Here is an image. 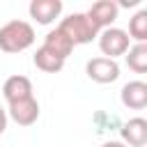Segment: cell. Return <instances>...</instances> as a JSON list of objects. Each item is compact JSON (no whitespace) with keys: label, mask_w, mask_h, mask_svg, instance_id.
Returning a JSON list of instances; mask_svg holds the SVG:
<instances>
[{"label":"cell","mask_w":147,"mask_h":147,"mask_svg":"<svg viewBox=\"0 0 147 147\" xmlns=\"http://www.w3.org/2000/svg\"><path fill=\"white\" fill-rule=\"evenodd\" d=\"M7 117H11L18 126H30V124H34L39 119V101L34 96L14 101L7 108Z\"/></svg>","instance_id":"cell-5"},{"label":"cell","mask_w":147,"mask_h":147,"mask_svg":"<svg viewBox=\"0 0 147 147\" xmlns=\"http://www.w3.org/2000/svg\"><path fill=\"white\" fill-rule=\"evenodd\" d=\"M32 62H34V67H37V69H41V71H46V74H57V71L64 67V60H62V57H57L55 53H51V51H48V48H44V46H39V48L34 51Z\"/></svg>","instance_id":"cell-12"},{"label":"cell","mask_w":147,"mask_h":147,"mask_svg":"<svg viewBox=\"0 0 147 147\" xmlns=\"http://www.w3.org/2000/svg\"><path fill=\"white\" fill-rule=\"evenodd\" d=\"M85 14L92 18V23H94L99 30H106V28H113V23H115V18H117V14H119V5H117L115 0H99V2H94Z\"/></svg>","instance_id":"cell-6"},{"label":"cell","mask_w":147,"mask_h":147,"mask_svg":"<svg viewBox=\"0 0 147 147\" xmlns=\"http://www.w3.org/2000/svg\"><path fill=\"white\" fill-rule=\"evenodd\" d=\"M101 147H126L124 142H117V140H108V142H103Z\"/></svg>","instance_id":"cell-16"},{"label":"cell","mask_w":147,"mask_h":147,"mask_svg":"<svg viewBox=\"0 0 147 147\" xmlns=\"http://www.w3.org/2000/svg\"><path fill=\"white\" fill-rule=\"evenodd\" d=\"M7 110L5 108H0V133H5V129H7Z\"/></svg>","instance_id":"cell-15"},{"label":"cell","mask_w":147,"mask_h":147,"mask_svg":"<svg viewBox=\"0 0 147 147\" xmlns=\"http://www.w3.org/2000/svg\"><path fill=\"white\" fill-rule=\"evenodd\" d=\"M129 39H136V44L147 41V9H140L129 21Z\"/></svg>","instance_id":"cell-13"},{"label":"cell","mask_w":147,"mask_h":147,"mask_svg":"<svg viewBox=\"0 0 147 147\" xmlns=\"http://www.w3.org/2000/svg\"><path fill=\"white\" fill-rule=\"evenodd\" d=\"M99 48H101L103 57L115 60L117 55H124L131 48V39L126 34V30H122V28H106L99 32Z\"/></svg>","instance_id":"cell-3"},{"label":"cell","mask_w":147,"mask_h":147,"mask_svg":"<svg viewBox=\"0 0 147 147\" xmlns=\"http://www.w3.org/2000/svg\"><path fill=\"white\" fill-rule=\"evenodd\" d=\"M119 99L126 108L131 110H142L147 106V83L142 80H129L122 92H119Z\"/></svg>","instance_id":"cell-9"},{"label":"cell","mask_w":147,"mask_h":147,"mask_svg":"<svg viewBox=\"0 0 147 147\" xmlns=\"http://www.w3.org/2000/svg\"><path fill=\"white\" fill-rule=\"evenodd\" d=\"M124 55H126L129 69H133L136 74H145L147 71V44H133Z\"/></svg>","instance_id":"cell-14"},{"label":"cell","mask_w":147,"mask_h":147,"mask_svg":"<svg viewBox=\"0 0 147 147\" xmlns=\"http://www.w3.org/2000/svg\"><path fill=\"white\" fill-rule=\"evenodd\" d=\"M2 96L7 99V103H14V101H21V99H28L32 96V80L28 76H9L2 85Z\"/></svg>","instance_id":"cell-8"},{"label":"cell","mask_w":147,"mask_h":147,"mask_svg":"<svg viewBox=\"0 0 147 147\" xmlns=\"http://www.w3.org/2000/svg\"><path fill=\"white\" fill-rule=\"evenodd\" d=\"M57 30H62L74 46H80V44H90L92 39L99 37V28L92 23V18L85 14V11H76V14H69L67 18L60 21Z\"/></svg>","instance_id":"cell-2"},{"label":"cell","mask_w":147,"mask_h":147,"mask_svg":"<svg viewBox=\"0 0 147 147\" xmlns=\"http://www.w3.org/2000/svg\"><path fill=\"white\" fill-rule=\"evenodd\" d=\"M122 140L124 145H131V147H142L147 142V119L142 117H131L122 129Z\"/></svg>","instance_id":"cell-10"},{"label":"cell","mask_w":147,"mask_h":147,"mask_svg":"<svg viewBox=\"0 0 147 147\" xmlns=\"http://www.w3.org/2000/svg\"><path fill=\"white\" fill-rule=\"evenodd\" d=\"M44 48H48L51 53H55L57 57H62V60H67L69 55H71V51H74V44H71V39L62 32V30H51L46 37H44Z\"/></svg>","instance_id":"cell-11"},{"label":"cell","mask_w":147,"mask_h":147,"mask_svg":"<svg viewBox=\"0 0 147 147\" xmlns=\"http://www.w3.org/2000/svg\"><path fill=\"white\" fill-rule=\"evenodd\" d=\"M34 44V28L28 21L14 18L0 28V51L5 53H21Z\"/></svg>","instance_id":"cell-1"},{"label":"cell","mask_w":147,"mask_h":147,"mask_svg":"<svg viewBox=\"0 0 147 147\" xmlns=\"http://www.w3.org/2000/svg\"><path fill=\"white\" fill-rule=\"evenodd\" d=\"M28 11L39 25H48L62 14V0H32Z\"/></svg>","instance_id":"cell-7"},{"label":"cell","mask_w":147,"mask_h":147,"mask_svg":"<svg viewBox=\"0 0 147 147\" xmlns=\"http://www.w3.org/2000/svg\"><path fill=\"white\" fill-rule=\"evenodd\" d=\"M85 74L90 76V80L101 83V85H108V83H115V80L119 78V64H117L115 60H110V57L99 55V57L87 60Z\"/></svg>","instance_id":"cell-4"}]
</instances>
